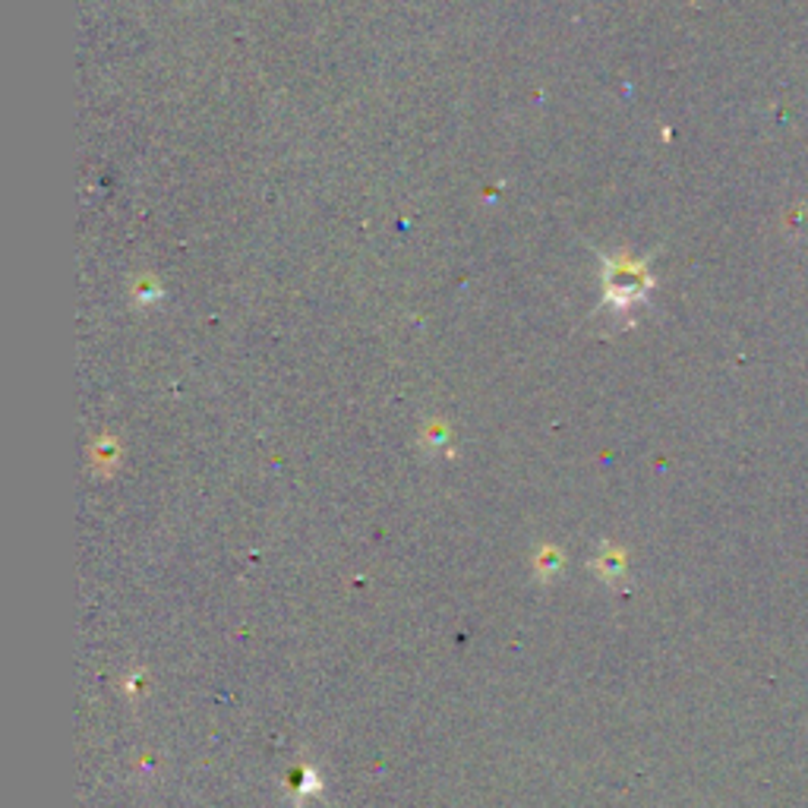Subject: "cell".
<instances>
[{
  "instance_id": "cell-3",
  "label": "cell",
  "mask_w": 808,
  "mask_h": 808,
  "mask_svg": "<svg viewBox=\"0 0 808 808\" xmlns=\"http://www.w3.org/2000/svg\"><path fill=\"white\" fill-rule=\"evenodd\" d=\"M559 569H563V550H556V546H544V550L534 556V575L544 584L553 582V578L559 575Z\"/></svg>"
},
{
  "instance_id": "cell-2",
  "label": "cell",
  "mask_w": 808,
  "mask_h": 808,
  "mask_svg": "<svg viewBox=\"0 0 808 808\" xmlns=\"http://www.w3.org/2000/svg\"><path fill=\"white\" fill-rule=\"evenodd\" d=\"M590 569H594V575L600 582H616L622 575V569H626V553L613 550V546H603L600 556L590 563Z\"/></svg>"
},
{
  "instance_id": "cell-1",
  "label": "cell",
  "mask_w": 808,
  "mask_h": 808,
  "mask_svg": "<svg viewBox=\"0 0 808 808\" xmlns=\"http://www.w3.org/2000/svg\"><path fill=\"white\" fill-rule=\"evenodd\" d=\"M285 789H288V795H291V802L294 805H306V802L310 799H316V795H323V789H325V783H323V777H319V770L313 768V764H300L297 768V777H294L291 783H285Z\"/></svg>"
}]
</instances>
